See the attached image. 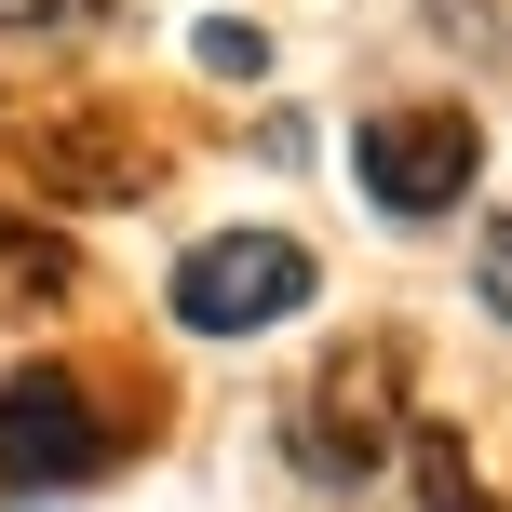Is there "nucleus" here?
I'll return each mask as SVG.
<instances>
[{
  "label": "nucleus",
  "instance_id": "nucleus-1",
  "mask_svg": "<svg viewBox=\"0 0 512 512\" xmlns=\"http://www.w3.org/2000/svg\"><path fill=\"white\" fill-rule=\"evenodd\" d=\"M405 351L391 337H351V351L310 364V391L283 405V459L310 472V486H378L391 459H405Z\"/></svg>",
  "mask_w": 512,
  "mask_h": 512
},
{
  "label": "nucleus",
  "instance_id": "nucleus-2",
  "mask_svg": "<svg viewBox=\"0 0 512 512\" xmlns=\"http://www.w3.org/2000/svg\"><path fill=\"white\" fill-rule=\"evenodd\" d=\"M149 418H108V391L81 364H14L0 378V499H54V486H95V472L135 459Z\"/></svg>",
  "mask_w": 512,
  "mask_h": 512
},
{
  "label": "nucleus",
  "instance_id": "nucleus-3",
  "mask_svg": "<svg viewBox=\"0 0 512 512\" xmlns=\"http://www.w3.org/2000/svg\"><path fill=\"white\" fill-rule=\"evenodd\" d=\"M351 176H364V203H378L391 230H432V216H459V203H472V176H486V122H472L459 95L364 108V135H351Z\"/></svg>",
  "mask_w": 512,
  "mask_h": 512
},
{
  "label": "nucleus",
  "instance_id": "nucleus-4",
  "mask_svg": "<svg viewBox=\"0 0 512 512\" xmlns=\"http://www.w3.org/2000/svg\"><path fill=\"white\" fill-rule=\"evenodd\" d=\"M310 297H324V270H310L297 230H216V243L176 256V324L189 337H270Z\"/></svg>",
  "mask_w": 512,
  "mask_h": 512
},
{
  "label": "nucleus",
  "instance_id": "nucleus-5",
  "mask_svg": "<svg viewBox=\"0 0 512 512\" xmlns=\"http://www.w3.org/2000/svg\"><path fill=\"white\" fill-rule=\"evenodd\" d=\"M14 162H27L41 203H149V189H162V149L135 122H108V108H27Z\"/></svg>",
  "mask_w": 512,
  "mask_h": 512
},
{
  "label": "nucleus",
  "instance_id": "nucleus-6",
  "mask_svg": "<svg viewBox=\"0 0 512 512\" xmlns=\"http://www.w3.org/2000/svg\"><path fill=\"white\" fill-rule=\"evenodd\" d=\"M405 472H418V512H499V486L472 472V445L445 418H405Z\"/></svg>",
  "mask_w": 512,
  "mask_h": 512
},
{
  "label": "nucleus",
  "instance_id": "nucleus-7",
  "mask_svg": "<svg viewBox=\"0 0 512 512\" xmlns=\"http://www.w3.org/2000/svg\"><path fill=\"white\" fill-rule=\"evenodd\" d=\"M68 283H81V256L54 243V230H27V216L0 203V310H54Z\"/></svg>",
  "mask_w": 512,
  "mask_h": 512
},
{
  "label": "nucleus",
  "instance_id": "nucleus-8",
  "mask_svg": "<svg viewBox=\"0 0 512 512\" xmlns=\"http://www.w3.org/2000/svg\"><path fill=\"white\" fill-rule=\"evenodd\" d=\"M0 27L14 41H95V27H122V0H0Z\"/></svg>",
  "mask_w": 512,
  "mask_h": 512
},
{
  "label": "nucleus",
  "instance_id": "nucleus-9",
  "mask_svg": "<svg viewBox=\"0 0 512 512\" xmlns=\"http://www.w3.org/2000/svg\"><path fill=\"white\" fill-rule=\"evenodd\" d=\"M189 54H203L216 81H256V68H270V41H256L243 14H216V27H203V41H189Z\"/></svg>",
  "mask_w": 512,
  "mask_h": 512
},
{
  "label": "nucleus",
  "instance_id": "nucleus-10",
  "mask_svg": "<svg viewBox=\"0 0 512 512\" xmlns=\"http://www.w3.org/2000/svg\"><path fill=\"white\" fill-rule=\"evenodd\" d=\"M472 297L512 324V216H486V230H472Z\"/></svg>",
  "mask_w": 512,
  "mask_h": 512
}]
</instances>
